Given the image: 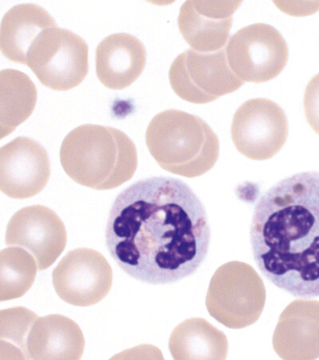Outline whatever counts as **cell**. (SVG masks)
Listing matches in <instances>:
<instances>
[{
    "label": "cell",
    "mask_w": 319,
    "mask_h": 360,
    "mask_svg": "<svg viewBox=\"0 0 319 360\" xmlns=\"http://www.w3.org/2000/svg\"><path fill=\"white\" fill-rule=\"evenodd\" d=\"M169 347L174 359H225L229 341L206 319L190 318L172 330Z\"/></svg>",
    "instance_id": "18"
},
{
    "label": "cell",
    "mask_w": 319,
    "mask_h": 360,
    "mask_svg": "<svg viewBox=\"0 0 319 360\" xmlns=\"http://www.w3.org/2000/svg\"><path fill=\"white\" fill-rule=\"evenodd\" d=\"M250 240L266 280L295 297H319V172L295 174L266 191Z\"/></svg>",
    "instance_id": "2"
},
{
    "label": "cell",
    "mask_w": 319,
    "mask_h": 360,
    "mask_svg": "<svg viewBox=\"0 0 319 360\" xmlns=\"http://www.w3.org/2000/svg\"><path fill=\"white\" fill-rule=\"evenodd\" d=\"M57 27L45 9L36 4H19L4 16L0 29V49L11 61L27 65L29 49L44 31Z\"/></svg>",
    "instance_id": "17"
},
{
    "label": "cell",
    "mask_w": 319,
    "mask_h": 360,
    "mask_svg": "<svg viewBox=\"0 0 319 360\" xmlns=\"http://www.w3.org/2000/svg\"><path fill=\"white\" fill-rule=\"evenodd\" d=\"M88 45L78 34L59 27L44 31L29 49L27 66L46 88H76L89 71Z\"/></svg>",
    "instance_id": "6"
},
{
    "label": "cell",
    "mask_w": 319,
    "mask_h": 360,
    "mask_svg": "<svg viewBox=\"0 0 319 360\" xmlns=\"http://www.w3.org/2000/svg\"><path fill=\"white\" fill-rule=\"evenodd\" d=\"M210 241L206 209L181 179L139 180L119 194L109 214L110 255L126 274L154 285L194 274Z\"/></svg>",
    "instance_id": "1"
},
{
    "label": "cell",
    "mask_w": 319,
    "mask_h": 360,
    "mask_svg": "<svg viewBox=\"0 0 319 360\" xmlns=\"http://www.w3.org/2000/svg\"><path fill=\"white\" fill-rule=\"evenodd\" d=\"M229 65L243 81L261 84L275 79L288 60L285 39L266 23L241 28L230 37L226 48Z\"/></svg>",
    "instance_id": "8"
},
{
    "label": "cell",
    "mask_w": 319,
    "mask_h": 360,
    "mask_svg": "<svg viewBox=\"0 0 319 360\" xmlns=\"http://www.w3.org/2000/svg\"><path fill=\"white\" fill-rule=\"evenodd\" d=\"M32 255L20 247L0 253V301L22 297L32 287L39 269Z\"/></svg>",
    "instance_id": "20"
},
{
    "label": "cell",
    "mask_w": 319,
    "mask_h": 360,
    "mask_svg": "<svg viewBox=\"0 0 319 360\" xmlns=\"http://www.w3.org/2000/svg\"><path fill=\"white\" fill-rule=\"evenodd\" d=\"M266 288L252 266L231 261L214 273L206 296L208 313L230 329L245 328L262 315Z\"/></svg>",
    "instance_id": "5"
},
{
    "label": "cell",
    "mask_w": 319,
    "mask_h": 360,
    "mask_svg": "<svg viewBox=\"0 0 319 360\" xmlns=\"http://www.w3.org/2000/svg\"><path fill=\"white\" fill-rule=\"evenodd\" d=\"M169 78L174 92L195 104L215 101L245 84L231 68L226 49L210 53L191 49L184 51L172 63Z\"/></svg>",
    "instance_id": "7"
},
{
    "label": "cell",
    "mask_w": 319,
    "mask_h": 360,
    "mask_svg": "<svg viewBox=\"0 0 319 360\" xmlns=\"http://www.w3.org/2000/svg\"><path fill=\"white\" fill-rule=\"evenodd\" d=\"M241 2L187 1L179 10L178 26L191 49L210 53L225 49L233 15Z\"/></svg>",
    "instance_id": "13"
},
{
    "label": "cell",
    "mask_w": 319,
    "mask_h": 360,
    "mask_svg": "<svg viewBox=\"0 0 319 360\" xmlns=\"http://www.w3.org/2000/svg\"><path fill=\"white\" fill-rule=\"evenodd\" d=\"M0 135L8 136L25 122L36 108V85L25 73L14 69L0 72Z\"/></svg>",
    "instance_id": "19"
},
{
    "label": "cell",
    "mask_w": 319,
    "mask_h": 360,
    "mask_svg": "<svg viewBox=\"0 0 319 360\" xmlns=\"http://www.w3.org/2000/svg\"><path fill=\"white\" fill-rule=\"evenodd\" d=\"M113 271L95 250L77 248L68 252L53 271V285L60 298L77 307L100 303L111 289Z\"/></svg>",
    "instance_id": "10"
},
{
    "label": "cell",
    "mask_w": 319,
    "mask_h": 360,
    "mask_svg": "<svg viewBox=\"0 0 319 360\" xmlns=\"http://www.w3.org/2000/svg\"><path fill=\"white\" fill-rule=\"evenodd\" d=\"M6 243L25 248L36 259L39 270L55 263L65 249L67 235L62 219L48 207L34 205L22 208L11 219Z\"/></svg>",
    "instance_id": "11"
},
{
    "label": "cell",
    "mask_w": 319,
    "mask_h": 360,
    "mask_svg": "<svg viewBox=\"0 0 319 360\" xmlns=\"http://www.w3.org/2000/svg\"><path fill=\"white\" fill-rule=\"evenodd\" d=\"M50 176L48 153L34 139L18 137L0 149V189L10 198L25 200L38 195Z\"/></svg>",
    "instance_id": "12"
},
{
    "label": "cell",
    "mask_w": 319,
    "mask_h": 360,
    "mask_svg": "<svg viewBox=\"0 0 319 360\" xmlns=\"http://www.w3.org/2000/svg\"><path fill=\"white\" fill-rule=\"evenodd\" d=\"M95 61L101 83L111 90H123L142 74L147 51L140 40L132 34H113L98 44Z\"/></svg>",
    "instance_id": "15"
},
{
    "label": "cell",
    "mask_w": 319,
    "mask_h": 360,
    "mask_svg": "<svg viewBox=\"0 0 319 360\" xmlns=\"http://www.w3.org/2000/svg\"><path fill=\"white\" fill-rule=\"evenodd\" d=\"M63 170L74 182L95 190L120 187L135 176L137 153L123 131L111 127L85 124L64 139Z\"/></svg>",
    "instance_id": "3"
},
{
    "label": "cell",
    "mask_w": 319,
    "mask_h": 360,
    "mask_svg": "<svg viewBox=\"0 0 319 360\" xmlns=\"http://www.w3.org/2000/svg\"><path fill=\"white\" fill-rule=\"evenodd\" d=\"M149 153L164 170L196 178L216 165L219 139L205 121L178 110H167L151 120L146 136Z\"/></svg>",
    "instance_id": "4"
},
{
    "label": "cell",
    "mask_w": 319,
    "mask_h": 360,
    "mask_svg": "<svg viewBox=\"0 0 319 360\" xmlns=\"http://www.w3.org/2000/svg\"><path fill=\"white\" fill-rule=\"evenodd\" d=\"M84 348L82 330L61 315L38 317L27 335V359H80Z\"/></svg>",
    "instance_id": "16"
},
{
    "label": "cell",
    "mask_w": 319,
    "mask_h": 360,
    "mask_svg": "<svg viewBox=\"0 0 319 360\" xmlns=\"http://www.w3.org/2000/svg\"><path fill=\"white\" fill-rule=\"evenodd\" d=\"M306 119L319 135V73L307 84L304 94Z\"/></svg>",
    "instance_id": "22"
},
{
    "label": "cell",
    "mask_w": 319,
    "mask_h": 360,
    "mask_svg": "<svg viewBox=\"0 0 319 360\" xmlns=\"http://www.w3.org/2000/svg\"><path fill=\"white\" fill-rule=\"evenodd\" d=\"M231 132L238 152L245 158L257 161L269 160L287 141V115L268 98H252L238 108Z\"/></svg>",
    "instance_id": "9"
},
{
    "label": "cell",
    "mask_w": 319,
    "mask_h": 360,
    "mask_svg": "<svg viewBox=\"0 0 319 360\" xmlns=\"http://www.w3.org/2000/svg\"><path fill=\"white\" fill-rule=\"evenodd\" d=\"M272 345L283 359L319 358V301L297 300L281 313Z\"/></svg>",
    "instance_id": "14"
},
{
    "label": "cell",
    "mask_w": 319,
    "mask_h": 360,
    "mask_svg": "<svg viewBox=\"0 0 319 360\" xmlns=\"http://www.w3.org/2000/svg\"><path fill=\"white\" fill-rule=\"evenodd\" d=\"M37 319L36 313L22 307L1 311V342L9 347L7 353L13 349L18 358L27 359V335Z\"/></svg>",
    "instance_id": "21"
}]
</instances>
